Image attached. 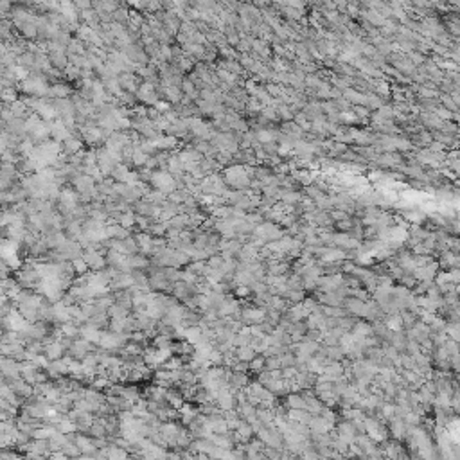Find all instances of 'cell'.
I'll return each mask as SVG.
<instances>
[{
    "instance_id": "cell-1",
    "label": "cell",
    "mask_w": 460,
    "mask_h": 460,
    "mask_svg": "<svg viewBox=\"0 0 460 460\" xmlns=\"http://www.w3.org/2000/svg\"><path fill=\"white\" fill-rule=\"evenodd\" d=\"M151 183H153L160 193H173L175 187H177V182H175L173 175H169V173H165V171L153 173V175H151Z\"/></svg>"
},
{
    "instance_id": "cell-2",
    "label": "cell",
    "mask_w": 460,
    "mask_h": 460,
    "mask_svg": "<svg viewBox=\"0 0 460 460\" xmlns=\"http://www.w3.org/2000/svg\"><path fill=\"white\" fill-rule=\"evenodd\" d=\"M201 191L205 193V195H223L225 193V183L223 180L219 177H216V175H211L209 178H205L203 180V183H201Z\"/></svg>"
},
{
    "instance_id": "cell-3",
    "label": "cell",
    "mask_w": 460,
    "mask_h": 460,
    "mask_svg": "<svg viewBox=\"0 0 460 460\" xmlns=\"http://www.w3.org/2000/svg\"><path fill=\"white\" fill-rule=\"evenodd\" d=\"M24 90L33 95H43L51 92V88H47V83L43 81V77H27L24 81Z\"/></svg>"
},
{
    "instance_id": "cell-4",
    "label": "cell",
    "mask_w": 460,
    "mask_h": 460,
    "mask_svg": "<svg viewBox=\"0 0 460 460\" xmlns=\"http://www.w3.org/2000/svg\"><path fill=\"white\" fill-rule=\"evenodd\" d=\"M126 342V336H124L123 333H115V331H112V333H103V336H101L99 340V345L103 349H117L121 347L123 343Z\"/></svg>"
},
{
    "instance_id": "cell-5",
    "label": "cell",
    "mask_w": 460,
    "mask_h": 460,
    "mask_svg": "<svg viewBox=\"0 0 460 460\" xmlns=\"http://www.w3.org/2000/svg\"><path fill=\"white\" fill-rule=\"evenodd\" d=\"M225 178H227V182L230 183V185H236V187H241V185H245L247 183V175H245V169L243 167H229L227 171H225Z\"/></svg>"
},
{
    "instance_id": "cell-6",
    "label": "cell",
    "mask_w": 460,
    "mask_h": 460,
    "mask_svg": "<svg viewBox=\"0 0 460 460\" xmlns=\"http://www.w3.org/2000/svg\"><path fill=\"white\" fill-rule=\"evenodd\" d=\"M59 205L65 212H72L77 207V196L71 189H65L59 193Z\"/></svg>"
},
{
    "instance_id": "cell-7",
    "label": "cell",
    "mask_w": 460,
    "mask_h": 460,
    "mask_svg": "<svg viewBox=\"0 0 460 460\" xmlns=\"http://www.w3.org/2000/svg\"><path fill=\"white\" fill-rule=\"evenodd\" d=\"M79 333H81V336L85 338V340H88L90 343H99L101 336H103V333H101L99 325L92 324V322H90L88 325H83Z\"/></svg>"
},
{
    "instance_id": "cell-8",
    "label": "cell",
    "mask_w": 460,
    "mask_h": 460,
    "mask_svg": "<svg viewBox=\"0 0 460 460\" xmlns=\"http://www.w3.org/2000/svg\"><path fill=\"white\" fill-rule=\"evenodd\" d=\"M74 185H76L77 191H79L83 196H90L94 193V178L90 177V175L76 178V180H74Z\"/></svg>"
},
{
    "instance_id": "cell-9",
    "label": "cell",
    "mask_w": 460,
    "mask_h": 460,
    "mask_svg": "<svg viewBox=\"0 0 460 460\" xmlns=\"http://www.w3.org/2000/svg\"><path fill=\"white\" fill-rule=\"evenodd\" d=\"M137 97L144 103H149V105H157V92H155V87H151L149 83H144L141 85V88L137 90Z\"/></svg>"
},
{
    "instance_id": "cell-10",
    "label": "cell",
    "mask_w": 460,
    "mask_h": 460,
    "mask_svg": "<svg viewBox=\"0 0 460 460\" xmlns=\"http://www.w3.org/2000/svg\"><path fill=\"white\" fill-rule=\"evenodd\" d=\"M191 128H193V133L198 137H201V139H209V137H212V130L209 128V124L203 123V121H200V119H191L189 121Z\"/></svg>"
},
{
    "instance_id": "cell-11",
    "label": "cell",
    "mask_w": 460,
    "mask_h": 460,
    "mask_svg": "<svg viewBox=\"0 0 460 460\" xmlns=\"http://www.w3.org/2000/svg\"><path fill=\"white\" fill-rule=\"evenodd\" d=\"M49 59H51V63H53L54 67H58V69H63V67L67 65V56H65V51L59 47H56V45H53L51 47V53H49Z\"/></svg>"
},
{
    "instance_id": "cell-12",
    "label": "cell",
    "mask_w": 460,
    "mask_h": 460,
    "mask_svg": "<svg viewBox=\"0 0 460 460\" xmlns=\"http://www.w3.org/2000/svg\"><path fill=\"white\" fill-rule=\"evenodd\" d=\"M43 347H45L47 358H51V360H59L67 345H63V343L58 342V340H54V342H47V345H43Z\"/></svg>"
},
{
    "instance_id": "cell-13",
    "label": "cell",
    "mask_w": 460,
    "mask_h": 460,
    "mask_svg": "<svg viewBox=\"0 0 460 460\" xmlns=\"http://www.w3.org/2000/svg\"><path fill=\"white\" fill-rule=\"evenodd\" d=\"M51 135H53L56 141H67V139L71 137V133H69V126L59 119L58 123H54L53 126H51Z\"/></svg>"
},
{
    "instance_id": "cell-14",
    "label": "cell",
    "mask_w": 460,
    "mask_h": 460,
    "mask_svg": "<svg viewBox=\"0 0 460 460\" xmlns=\"http://www.w3.org/2000/svg\"><path fill=\"white\" fill-rule=\"evenodd\" d=\"M85 261H87L88 268H94V270H99V268H103V265H105V259L101 257V254L97 250H94V248H90L88 252L85 254Z\"/></svg>"
},
{
    "instance_id": "cell-15",
    "label": "cell",
    "mask_w": 460,
    "mask_h": 460,
    "mask_svg": "<svg viewBox=\"0 0 460 460\" xmlns=\"http://www.w3.org/2000/svg\"><path fill=\"white\" fill-rule=\"evenodd\" d=\"M83 137L85 141L90 142V144H99L103 141V131L99 128H94V126H88V128H83Z\"/></svg>"
},
{
    "instance_id": "cell-16",
    "label": "cell",
    "mask_w": 460,
    "mask_h": 460,
    "mask_svg": "<svg viewBox=\"0 0 460 460\" xmlns=\"http://www.w3.org/2000/svg\"><path fill=\"white\" fill-rule=\"evenodd\" d=\"M175 146V139L173 137H159V139H153L151 141V148L157 149H167Z\"/></svg>"
},
{
    "instance_id": "cell-17",
    "label": "cell",
    "mask_w": 460,
    "mask_h": 460,
    "mask_svg": "<svg viewBox=\"0 0 460 460\" xmlns=\"http://www.w3.org/2000/svg\"><path fill=\"white\" fill-rule=\"evenodd\" d=\"M76 444L79 446V449H81L83 453H92L95 449V446H94V442L90 441V439H87V437H83V435H79L76 439Z\"/></svg>"
},
{
    "instance_id": "cell-18",
    "label": "cell",
    "mask_w": 460,
    "mask_h": 460,
    "mask_svg": "<svg viewBox=\"0 0 460 460\" xmlns=\"http://www.w3.org/2000/svg\"><path fill=\"white\" fill-rule=\"evenodd\" d=\"M56 433V430H54L53 426H43V428H36L35 431H33V437L35 439H51V437Z\"/></svg>"
},
{
    "instance_id": "cell-19",
    "label": "cell",
    "mask_w": 460,
    "mask_h": 460,
    "mask_svg": "<svg viewBox=\"0 0 460 460\" xmlns=\"http://www.w3.org/2000/svg\"><path fill=\"white\" fill-rule=\"evenodd\" d=\"M119 81H121V87H123V88H128V90L135 88V76H131L130 72H124L123 76L119 77Z\"/></svg>"
},
{
    "instance_id": "cell-20",
    "label": "cell",
    "mask_w": 460,
    "mask_h": 460,
    "mask_svg": "<svg viewBox=\"0 0 460 460\" xmlns=\"http://www.w3.org/2000/svg\"><path fill=\"white\" fill-rule=\"evenodd\" d=\"M167 167H169V171L171 173H182L185 167H183L182 160H180V157H171V159L167 160Z\"/></svg>"
},
{
    "instance_id": "cell-21",
    "label": "cell",
    "mask_w": 460,
    "mask_h": 460,
    "mask_svg": "<svg viewBox=\"0 0 460 460\" xmlns=\"http://www.w3.org/2000/svg\"><path fill=\"white\" fill-rule=\"evenodd\" d=\"M131 160H133L137 165H142V164H146V162H148V155L144 153L141 148H135V149H133V153H131Z\"/></svg>"
},
{
    "instance_id": "cell-22",
    "label": "cell",
    "mask_w": 460,
    "mask_h": 460,
    "mask_svg": "<svg viewBox=\"0 0 460 460\" xmlns=\"http://www.w3.org/2000/svg\"><path fill=\"white\" fill-rule=\"evenodd\" d=\"M65 149L69 151V153H76V151H79L81 149V141H77V139H72V137H69L65 141Z\"/></svg>"
},
{
    "instance_id": "cell-23",
    "label": "cell",
    "mask_w": 460,
    "mask_h": 460,
    "mask_svg": "<svg viewBox=\"0 0 460 460\" xmlns=\"http://www.w3.org/2000/svg\"><path fill=\"white\" fill-rule=\"evenodd\" d=\"M49 94L58 95V99H61V97H67V95L71 94V88H67L65 85H56V87H53V88H51V92H49Z\"/></svg>"
},
{
    "instance_id": "cell-24",
    "label": "cell",
    "mask_w": 460,
    "mask_h": 460,
    "mask_svg": "<svg viewBox=\"0 0 460 460\" xmlns=\"http://www.w3.org/2000/svg\"><path fill=\"white\" fill-rule=\"evenodd\" d=\"M106 457H112V459H124V457H126V451L115 448V446H108V448H106Z\"/></svg>"
},
{
    "instance_id": "cell-25",
    "label": "cell",
    "mask_w": 460,
    "mask_h": 460,
    "mask_svg": "<svg viewBox=\"0 0 460 460\" xmlns=\"http://www.w3.org/2000/svg\"><path fill=\"white\" fill-rule=\"evenodd\" d=\"M252 356H254V353H252V349H248L247 345L245 347L239 349V360H252Z\"/></svg>"
},
{
    "instance_id": "cell-26",
    "label": "cell",
    "mask_w": 460,
    "mask_h": 460,
    "mask_svg": "<svg viewBox=\"0 0 460 460\" xmlns=\"http://www.w3.org/2000/svg\"><path fill=\"white\" fill-rule=\"evenodd\" d=\"M119 221H121V225H123V227H131L135 219H133V216H131V214H123V216H119Z\"/></svg>"
},
{
    "instance_id": "cell-27",
    "label": "cell",
    "mask_w": 460,
    "mask_h": 460,
    "mask_svg": "<svg viewBox=\"0 0 460 460\" xmlns=\"http://www.w3.org/2000/svg\"><path fill=\"white\" fill-rule=\"evenodd\" d=\"M257 315H261V313H257V311H245V313H243V318L247 320V322H255V320H257Z\"/></svg>"
},
{
    "instance_id": "cell-28",
    "label": "cell",
    "mask_w": 460,
    "mask_h": 460,
    "mask_svg": "<svg viewBox=\"0 0 460 460\" xmlns=\"http://www.w3.org/2000/svg\"><path fill=\"white\" fill-rule=\"evenodd\" d=\"M248 435H250V428H248V426L241 425L237 428V437H239V439H247Z\"/></svg>"
},
{
    "instance_id": "cell-29",
    "label": "cell",
    "mask_w": 460,
    "mask_h": 460,
    "mask_svg": "<svg viewBox=\"0 0 460 460\" xmlns=\"http://www.w3.org/2000/svg\"><path fill=\"white\" fill-rule=\"evenodd\" d=\"M76 6L81 7V9H85V7L90 6V0H76Z\"/></svg>"
},
{
    "instance_id": "cell-30",
    "label": "cell",
    "mask_w": 460,
    "mask_h": 460,
    "mask_svg": "<svg viewBox=\"0 0 460 460\" xmlns=\"http://www.w3.org/2000/svg\"><path fill=\"white\" fill-rule=\"evenodd\" d=\"M183 90H185V92H189V94L195 95V88H193V85H191V83H183Z\"/></svg>"
}]
</instances>
